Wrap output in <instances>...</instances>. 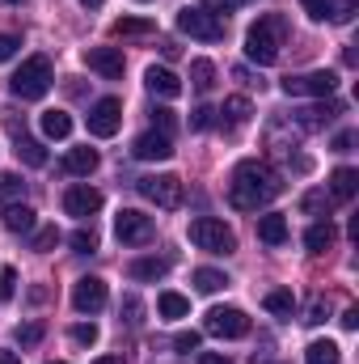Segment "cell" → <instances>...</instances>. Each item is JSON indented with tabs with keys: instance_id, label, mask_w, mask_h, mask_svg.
Instances as JSON below:
<instances>
[{
	"instance_id": "cell-1",
	"label": "cell",
	"mask_w": 359,
	"mask_h": 364,
	"mask_svg": "<svg viewBox=\"0 0 359 364\" xmlns=\"http://www.w3.org/2000/svg\"><path fill=\"white\" fill-rule=\"evenodd\" d=\"M279 195H283V174H279L270 161H241V166L233 170V182H228L233 208L258 212V208H267L270 199H279Z\"/></svg>"
},
{
	"instance_id": "cell-2",
	"label": "cell",
	"mask_w": 359,
	"mask_h": 364,
	"mask_svg": "<svg viewBox=\"0 0 359 364\" xmlns=\"http://www.w3.org/2000/svg\"><path fill=\"white\" fill-rule=\"evenodd\" d=\"M283 34H287V26H283L279 13L258 17V21L245 30V55H250V64L270 68V64L279 60V51H283Z\"/></svg>"
},
{
	"instance_id": "cell-3",
	"label": "cell",
	"mask_w": 359,
	"mask_h": 364,
	"mask_svg": "<svg viewBox=\"0 0 359 364\" xmlns=\"http://www.w3.org/2000/svg\"><path fill=\"white\" fill-rule=\"evenodd\" d=\"M51 81H55V68H51V60H47V55H30V60H26L17 73H13L9 90H13V97H21V102H38V97H47Z\"/></svg>"
},
{
	"instance_id": "cell-4",
	"label": "cell",
	"mask_w": 359,
	"mask_h": 364,
	"mask_svg": "<svg viewBox=\"0 0 359 364\" xmlns=\"http://www.w3.org/2000/svg\"><path fill=\"white\" fill-rule=\"evenodd\" d=\"M186 233H190V242H194L199 250H207V255H233V250H237V233H233L224 220H216V216H194Z\"/></svg>"
},
{
	"instance_id": "cell-5",
	"label": "cell",
	"mask_w": 359,
	"mask_h": 364,
	"mask_svg": "<svg viewBox=\"0 0 359 364\" xmlns=\"http://www.w3.org/2000/svg\"><path fill=\"white\" fill-rule=\"evenodd\" d=\"M203 331L216 335V339H245V335H250V318H245V309H237V305H216V309H207Z\"/></svg>"
},
{
	"instance_id": "cell-6",
	"label": "cell",
	"mask_w": 359,
	"mask_h": 364,
	"mask_svg": "<svg viewBox=\"0 0 359 364\" xmlns=\"http://www.w3.org/2000/svg\"><path fill=\"white\" fill-rule=\"evenodd\" d=\"M136 186H140V195H144L148 203H157V208H165V212L182 208V195H186L178 174H148V178H140Z\"/></svg>"
},
{
	"instance_id": "cell-7",
	"label": "cell",
	"mask_w": 359,
	"mask_h": 364,
	"mask_svg": "<svg viewBox=\"0 0 359 364\" xmlns=\"http://www.w3.org/2000/svg\"><path fill=\"white\" fill-rule=\"evenodd\" d=\"M178 30L182 34H190V38H199V43H220L224 38V21L220 17H211L207 9H178Z\"/></svg>"
},
{
	"instance_id": "cell-8",
	"label": "cell",
	"mask_w": 359,
	"mask_h": 364,
	"mask_svg": "<svg viewBox=\"0 0 359 364\" xmlns=\"http://www.w3.org/2000/svg\"><path fill=\"white\" fill-rule=\"evenodd\" d=\"M334 90H338V77L330 68L300 73V77H283V93L287 97H334Z\"/></svg>"
},
{
	"instance_id": "cell-9",
	"label": "cell",
	"mask_w": 359,
	"mask_h": 364,
	"mask_svg": "<svg viewBox=\"0 0 359 364\" xmlns=\"http://www.w3.org/2000/svg\"><path fill=\"white\" fill-rule=\"evenodd\" d=\"M114 233H118L123 246H144V242H153V216H144L136 208H123L118 220H114Z\"/></svg>"
},
{
	"instance_id": "cell-10",
	"label": "cell",
	"mask_w": 359,
	"mask_h": 364,
	"mask_svg": "<svg viewBox=\"0 0 359 364\" xmlns=\"http://www.w3.org/2000/svg\"><path fill=\"white\" fill-rule=\"evenodd\" d=\"M106 301H110V292H106V279L101 275H85V279H77V288H72V305H77V314H101L106 309Z\"/></svg>"
},
{
	"instance_id": "cell-11",
	"label": "cell",
	"mask_w": 359,
	"mask_h": 364,
	"mask_svg": "<svg viewBox=\"0 0 359 364\" xmlns=\"http://www.w3.org/2000/svg\"><path fill=\"white\" fill-rule=\"evenodd\" d=\"M118 127H123V106H118L114 97L93 102V106H89V136H97V140H110Z\"/></svg>"
},
{
	"instance_id": "cell-12",
	"label": "cell",
	"mask_w": 359,
	"mask_h": 364,
	"mask_svg": "<svg viewBox=\"0 0 359 364\" xmlns=\"http://www.w3.org/2000/svg\"><path fill=\"white\" fill-rule=\"evenodd\" d=\"M296 119V132H317V127H326V123H334L338 114H343V102H334V97H321L317 106H304V110H292Z\"/></svg>"
},
{
	"instance_id": "cell-13",
	"label": "cell",
	"mask_w": 359,
	"mask_h": 364,
	"mask_svg": "<svg viewBox=\"0 0 359 364\" xmlns=\"http://www.w3.org/2000/svg\"><path fill=\"white\" fill-rule=\"evenodd\" d=\"M300 9L313 21H351L359 9V0H300Z\"/></svg>"
},
{
	"instance_id": "cell-14",
	"label": "cell",
	"mask_w": 359,
	"mask_h": 364,
	"mask_svg": "<svg viewBox=\"0 0 359 364\" xmlns=\"http://www.w3.org/2000/svg\"><path fill=\"white\" fill-rule=\"evenodd\" d=\"M85 64H89L97 77H106V81H118L123 68H127V60H123L118 47H89V51H85Z\"/></svg>"
},
{
	"instance_id": "cell-15",
	"label": "cell",
	"mask_w": 359,
	"mask_h": 364,
	"mask_svg": "<svg viewBox=\"0 0 359 364\" xmlns=\"http://www.w3.org/2000/svg\"><path fill=\"white\" fill-rule=\"evenodd\" d=\"M131 153H136L140 161H170V157H174V140H170L165 132H144V136H136Z\"/></svg>"
},
{
	"instance_id": "cell-16",
	"label": "cell",
	"mask_w": 359,
	"mask_h": 364,
	"mask_svg": "<svg viewBox=\"0 0 359 364\" xmlns=\"http://www.w3.org/2000/svg\"><path fill=\"white\" fill-rule=\"evenodd\" d=\"M97 208H101V191H93V186H68L64 191V212L68 216H81L85 220Z\"/></svg>"
},
{
	"instance_id": "cell-17",
	"label": "cell",
	"mask_w": 359,
	"mask_h": 364,
	"mask_svg": "<svg viewBox=\"0 0 359 364\" xmlns=\"http://www.w3.org/2000/svg\"><path fill=\"white\" fill-rule=\"evenodd\" d=\"M34 225H38V212L30 203H9L4 208V229L9 233H34Z\"/></svg>"
},
{
	"instance_id": "cell-18",
	"label": "cell",
	"mask_w": 359,
	"mask_h": 364,
	"mask_svg": "<svg viewBox=\"0 0 359 364\" xmlns=\"http://www.w3.org/2000/svg\"><path fill=\"white\" fill-rule=\"evenodd\" d=\"M97 161H101V157H97V149H89V144H85V149H72V153L64 157V174H72V178H89L93 170H97Z\"/></svg>"
},
{
	"instance_id": "cell-19",
	"label": "cell",
	"mask_w": 359,
	"mask_h": 364,
	"mask_svg": "<svg viewBox=\"0 0 359 364\" xmlns=\"http://www.w3.org/2000/svg\"><path fill=\"white\" fill-rule=\"evenodd\" d=\"M144 85L157 93V97H178V93H182V81H178V77H174L170 68H157V64L144 73Z\"/></svg>"
},
{
	"instance_id": "cell-20",
	"label": "cell",
	"mask_w": 359,
	"mask_h": 364,
	"mask_svg": "<svg viewBox=\"0 0 359 364\" xmlns=\"http://www.w3.org/2000/svg\"><path fill=\"white\" fill-rule=\"evenodd\" d=\"M258 242H267V246H283V242H287V216H279V212L258 216Z\"/></svg>"
},
{
	"instance_id": "cell-21",
	"label": "cell",
	"mask_w": 359,
	"mask_h": 364,
	"mask_svg": "<svg viewBox=\"0 0 359 364\" xmlns=\"http://www.w3.org/2000/svg\"><path fill=\"white\" fill-rule=\"evenodd\" d=\"M355 191H359V174L351 170V166H343V170H334V174H330V199H334V203L355 199Z\"/></svg>"
},
{
	"instance_id": "cell-22",
	"label": "cell",
	"mask_w": 359,
	"mask_h": 364,
	"mask_svg": "<svg viewBox=\"0 0 359 364\" xmlns=\"http://www.w3.org/2000/svg\"><path fill=\"white\" fill-rule=\"evenodd\" d=\"M43 136L47 140H68L72 136V114L68 110H43Z\"/></svg>"
},
{
	"instance_id": "cell-23",
	"label": "cell",
	"mask_w": 359,
	"mask_h": 364,
	"mask_svg": "<svg viewBox=\"0 0 359 364\" xmlns=\"http://www.w3.org/2000/svg\"><path fill=\"white\" fill-rule=\"evenodd\" d=\"M338 242V229L330 225V220H317V225H309V233H304V246L313 250V255H321V250H330Z\"/></svg>"
},
{
	"instance_id": "cell-24",
	"label": "cell",
	"mask_w": 359,
	"mask_h": 364,
	"mask_svg": "<svg viewBox=\"0 0 359 364\" xmlns=\"http://www.w3.org/2000/svg\"><path fill=\"white\" fill-rule=\"evenodd\" d=\"M13 153H17V161H21V166H34V170H38V166H47V149H43L38 140L21 136V132H17V144H13Z\"/></svg>"
},
{
	"instance_id": "cell-25",
	"label": "cell",
	"mask_w": 359,
	"mask_h": 364,
	"mask_svg": "<svg viewBox=\"0 0 359 364\" xmlns=\"http://www.w3.org/2000/svg\"><path fill=\"white\" fill-rule=\"evenodd\" d=\"M338 360H343V352H338L334 339H313L304 348V364H338Z\"/></svg>"
},
{
	"instance_id": "cell-26",
	"label": "cell",
	"mask_w": 359,
	"mask_h": 364,
	"mask_svg": "<svg viewBox=\"0 0 359 364\" xmlns=\"http://www.w3.org/2000/svg\"><path fill=\"white\" fill-rule=\"evenodd\" d=\"M131 279H165L170 275V259H136L131 267H127Z\"/></svg>"
},
{
	"instance_id": "cell-27",
	"label": "cell",
	"mask_w": 359,
	"mask_h": 364,
	"mask_svg": "<svg viewBox=\"0 0 359 364\" xmlns=\"http://www.w3.org/2000/svg\"><path fill=\"white\" fill-rule=\"evenodd\" d=\"M220 114H224V127H241V123H250L254 106H250V97H228Z\"/></svg>"
},
{
	"instance_id": "cell-28",
	"label": "cell",
	"mask_w": 359,
	"mask_h": 364,
	"mask_svg": "<svg viewBox=\"0 0 359 364\" xmlns=\"http://www.w3.org/2000/svg\"><path fill=\"white\" fill-rule=\"evenodd\" d=\"M330 208H334V199H330V191H321V186L300 199V212H304V216H326V220H330Z\"/></svg>"
},
{
	"instance_id": "cell-29",
	"label": "cell",
	"mask_w": 359,
	"mask_h": 364,
	"mask_svg": "<svg viewBox=\"0 0 359 364\" xmlns=\"http://www.w3.org/2000/svg\"><path fill=\"white\" fill-rule=\"evenodd\" d=\"M110 34H114V38H136V34H153V21H148V17H118V21L110 26Z\"/></svg>"
},
{
	"instance_id": "cell-30",
	"label": "cell",
	"mask_w": 359,
	"mask_h": 364,
	"mask_svg": "<svg viewBox=\"0 0 359 364\" xmlns=\"http://www.w3.org/2000/svg\"><path fill=\"white\" fill-rule=\"evenodd\" d=\"M157 314H161V318H170V322H174V318H186V314H190V301H186L182 292H161Z\"/></svg>"
},
{
	"instance_id": "cell-31",
	"label": "cell",
	"mask_w": 359,
	"mask_h": 364,
	"mask_svg": "<svg viewBox=\"0 0 359 364\" xmlns=\"http://www.w3.org/2000/svg\"><path fill=\"white\" fill-rule=\"evenodd\" d=\"M190 85L199 93H211V85H216V64L211 60H194L190 64Z\"/></svg>"
},
{
	"instance_id": "cell-32",
	"label": "cell",
	"mask_w": 359,
	"mask_h": 364,
	"mask_svg": "<svg viewBox=\"0 0 359 364\" xmlns=\"http://www.w3.org/2000/svg\"><path fill=\"white\" fill-rule=\"evenodd\" d=\"M267 309L275 314V318H292V309H296L292 288H275V292H267Z\"/></svg>"
},
{
	"instance_id": "cell-33",
	"label": "cell",
	"mask_w": 359,
	"mask_h": 364,
	"mask_svg": "<svg viewBox=\"0 0 359 364\" xmlns=\"http://www.w3.org/2000/svg\"><path fill=\"white\" fill-rule=\"evenodd\" d=\"M194 288L199 292H220V288H228V275L216 272V267H199L194 272Z\"/></svg>"
},
{
	"instance_id": "cell-34",
	"label": "cell",
	"mask_w": 359,
	"mask_h": 364,
	"mask_svg": "<svg viewBox=\"0 0 359 364\" xmlns=\"http://www.w3.org/2000/svg\"><path fill=\"white\" fill-rule=\"evenodd\" d=\"M26 195V182L17 174H0V203H17Z\"/></svg>"
},
{
	"instance_id": "cell-35",
	"label": "cell",
	"mask_w": 359,
	"mask_h": 364,
	"mask_svg": "<svg viewBox=\"0 0 359 364\" xmlns=\"http://www.w3.org/2000/svg\"><path fill=\"white\" fill-rule=\"evenodd\" d=\"M30 246H34L38 255H47V250H55V246H60V229H55V225H43V229L34 233V242H30Z\"/></svg>"
},
{
	"instance_id": "cell-36",
	"label": "cell",
	"mask_w": 359,
	"mask_h": 364,
	"mask_svg": "<svg viewBox=\"0 0 359 364\" xmlns=\"http://www.w3.org/2000/svg\"><path fill=\"white\" fill-rule=\"evenodd\" d=\"M43 335H47V326H43V322H26V326H17V343H21V348H34Z\"/></svg>"
},
{
	"instance_id": "cell-37",
	"label": "cell",
	"mask_w": 359,
	"mask_h": 364,
	"mask_svg": "<svg viewBox=\"0 0 359 364\" xmlns=\"http://www.w3.org/2000/svg\"><path fill=\"white\" fill-rule=\"evenodd\" d=\"M72 250H77V255H93V250H97V233H93V229H77V233H72Z\"/></svg>"
},
{
	"instance_id": "cell-38",
	"label": "cell",
	"mask_w": 359,
	"mask_h": 364,
	"mask_svg": "<svg viewBox=\"0 0 359 364\" xmlns=\"http://www.w3.org/2000/svg\"><path fill=\"white\" fill-rule=\"evenodd\" d=\"M211 119H216V110H211V106H194V110H190V132H207V127H211Z\"/></svg>"
},
{
	"instance_id": "cell-39",
	"label": "cell",
	"mask_w": 359,
	"mask_h": 364,
	"mask_svg": "<svg viewBox=\"0 0 359 364\" xmlns=\"http://www.w3.org/2000/svg\"><path fill=\"white\" fill-rule=\"evenodd\" d=\"M13 296H17V272L0 267V301H13Z\"/></svg>"
},
{
	"instance_id": "cell-40",
	"label": "cell",
	"mask_w": 359,
	"mask_h": 364,
	"mask_svg": "<svg viewBox=\"0 0 359 364\" xmlns=\"http://www.w3.org/2000/svg\"><path fill=\"white\" fill-rule=\"evenodd\" d=\"M118 314H123V322H127V326H136V322H140V314H144V305H140L136 296H123V305H118Z\"/></svg>"
},
{
	"instance_id": "cell-41",
	"label": "cell",
	"mask_w": 359,
	"mask_h": 364,
	"mask_svg": "<svg viewBox=\"0 0 359 364\" xmlns=\"http://www.w3.org/2000/svg\"><path fill=\"white\" fill-rule=\"evenodd\" d=\"M72 339H77L81 348H93V343H97V326H93V322H81V326H72Z\"/></svg>"
},
{
	"instance_id": "cell-42",
	"label": "cell",
	"mask_w": 359,
	"mask_h": 364,
	"mask_svg": "<svg viewBox=\"0 0 359 364\" xmlns=\"http://www.w3.org/2000/svg\"><path fill=\"white\" fill-rule=\"evenodd\" d=\"M203 9H207L211 17H220V13H237L241 0H203Z\"/></svg>"
},
{
	"instance_id": "cell-43",
	"label": "cell",
	"mask_w": 359,
	"mask_h": 364,
	"mask_svg": "<svg viewBox=\"0 0 359 364\" xmlns=\"http://www.w3.org/2000/svg\"><path fill=\"white\" fill-rule=\"evenodd\" d=\"M174 348H178V352H194V348H199V331H178V335H174Z\"/></svg>"
},
{
	"instance_id": "cell-44",
	"label": "cell",
	"mask_w": 359,
	"mask_h": 364,
	"mask_svg": "<svg viewBox=\"0 0 359 364\" xmlns=\"http://www.w3.org/2000/svg\"><path fill=\"white\" fill-rule=\"evenodd\" d=\"M17 47H21V38H17V34H0V64H4V60H13V55H17Z\"/></svg>"
},
{
	"instance_id": "cell-45",
	"label": "cell",
	"mask_w": 359,
	"mask_h": 364,
	"mask_svg": "<svg viewBox=\"0 0 359 364\" xmlns=\"http://www.w3.org/2000/svg\"><path fill=\"white\" fill-rule=\"evenodd\" d=\"M153 123H161V132L170 136V127H174V110H165V106H157V110H153Z\"/></svg>"
},
{
	"instance_id": "cell-46",
	"label": "cell",
	"mask_w": 359,
	"mask_h": 364,
	"mask_svg": "<svg viewBox=\"0 0 359 364\" xmlns=\"http://www.w3.org/2000/svg\"><path fill=\"white\" fill-rule=\"evenodd\" d=\"M304 322H309V326L326 322V301H313V305H309V314H304Z\"/></svg>"
},
{
	"instance_id": "cell-47",
	"label": "cell",
	"mask_w": 359,
	"mask_h": 364,
	"mask_svg": "<svg viewBox=\"0 0 359 364\" xmlns=\"http://www.w3.org/2000/svg\"><path fill=\"white\" fill-rule=\"evenodd\" d=\"M351 144H355V132H343V136H334V153H351Z\"/></svg>"
},
{
	"instance_id": "cell-48",
	"label": "cell",
	"mask_w": 359,
	"mask_h": 364,
	"mask_svg": "<svg viewBox=\"0 0 359 364\" xmlns=\"http://www.w3.org/2000/svg\"><path fill=\"white\" fill-rule=\"evenodd\" d=\"M199 364H233V360H228V356H220V352H203Z\"/></svg>"
},
{
	"instance_id": "cell-49",
	"label": "cell",
	"mask_w": 359,
	"mask_h": 364,
	"mask_svg": "<svg viewBox=\"0 0 359 364\" xmlns=\"http://www.w3.org/2000/svg\"><path fill=\"white\" fill-rule=\"evenodd\" d=\"M343 326H347V331H355V326H359V309H355V305L343 314Z\"/></svg>"
},
{
	"instance_id": "cell-50",
	"label": "cell",
	"mask_w": 359,
	"mask_h": 364,
	"mask_svg": "<svg viewBox=\"0 0 359 364\" xmlns=\"http://www.w3.org/2000/svg\"><path fill=\"white\" fill-rule=\"evenodd\" d=\"M0 364H21V356H17V352H9V348H0Z\"/></svg>"
},
{
	"instance_id": "cell-51",
	"label": "cell",
	"mask_w": 359,
	"mask_h": 364,
	"mask_svg": "<svg viewBox=\"0 0 359 364\" xmlns=\"http://www.w3.org/2000/svg\"><path fill=\"white\" fill-rule=\"evenodd\" d=\"M93 364H123V356H101V360H93Z\"/></svg>"
},
{
	"instance_id": "cell-52",
	"label": "cell",
	"mask_w": 359,
	"mask_h": 364,
	"mask_svg": "<svg viewBox=\"0 0 359 364\" xmlns=\"http://www.w3.org/2000/svg\"><path fill=\"white\" fill-rule=\"evenodd\" d=\"M81 4H85V9H101V0H81Z\"/></svg>"
},
{
	"instance_id": "cell-53",
	"label": "cell",
	"mask_w": 359,
	"mask_h": 364,
	"mask_svg": "<svg viewBox=\"0 0 359 364\" xmlns=\"http://www.w3.org/2000/svg\"><path fill=\"white\" fill-rule=\"evenodd\" d=\"M4 4H21V0H4Z\"/></svg>"
},
{
	"instance_id": "cell-54",
	"label": "cell",
	"mask_w": 359,
	"mask_h": 364,
	"mask_svg": "<svg viewBox=\"0 0 359 364\" xmlns=\"http://www.w3.org/2000/svg\"><path fill=\"white\" fill-rule=\"evenodd\" d=\"M51 364H64V360H51Z\"/></svg>"
}]
</instances>
